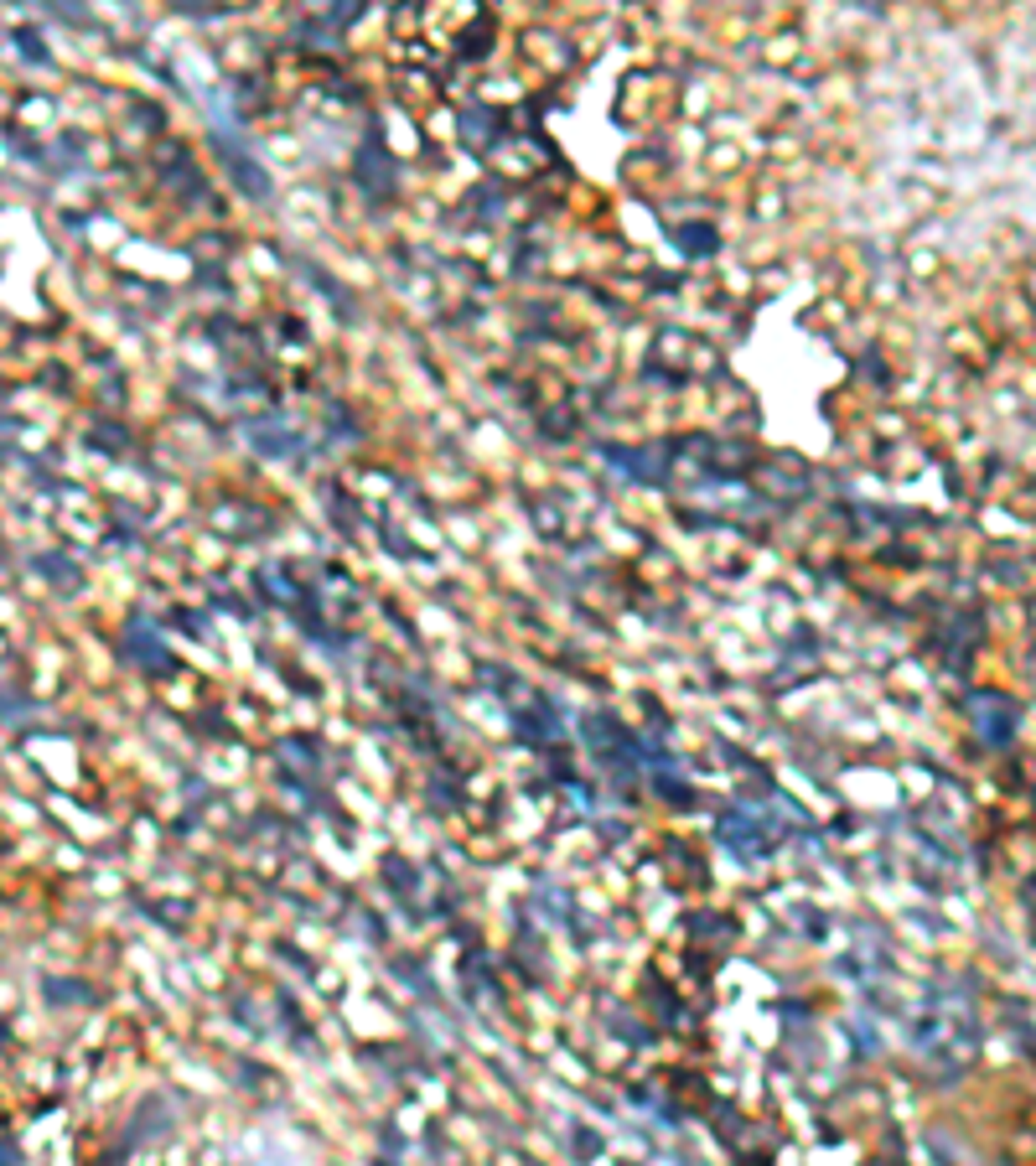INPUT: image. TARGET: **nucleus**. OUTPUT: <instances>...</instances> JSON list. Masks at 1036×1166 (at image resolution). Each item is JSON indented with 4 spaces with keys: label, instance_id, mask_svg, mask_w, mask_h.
Masks as SVG:
<instances>
[{
    "label": "nucleus",
    "instance_id": "f257e3e1",
    "mask_svg": "<svg viewBox=\"0 0 1036 1166\" xmlns=\"http://www.w3.org/2000/svg\"><path fill=\"white\" fill-rule=\"evenodd\" d=\"M5 1162H11V1151H5V1145H0V1166H5Z\"/></svg>",
    "mask_w": 1036,
    "mask_h": 1166
}]
</instances>
